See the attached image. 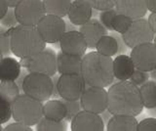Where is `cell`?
<instances>
[{
  "label": "cell",
  "mask_w": 156,
  "mask_h": 131,
  "mask_svg": "<svg viewBox=\"0 0 156 131\" xmlns=\"http://www.w3.org/2000/svg\"><path fill=\"white\" fill-rule=\"evenodd\" d=\"M107 110L112 115L136 116L144 110L140 87L131 80H120L107 90Z\"/></svg>",
  "instance_id": "1"
},
{
  "label": "cell",
  "mask_w": 156,
  "mask_h": 131,
  "mask_svg": "<svg viewBox=\"0 0 156 131\" xmlns=\"http://www.w3.org/2000/svg\"><path fill=\"white\" fill-rule=\"evenodd\" d=\"M81 75L87 86L107 87L114 80L113 60L99 52H90L82 57Z\"/></svg>",
  "instance_id": "2"
},
{
  "label": "cell",
  "mask_w": 156,
  "mask_h": 131,
  "mask_svg": "<svg viewBox=\"0 0 156 131\" xmlns=\"http://www.w3.org/2000/svg\"><path fill=\"white\" fill-rule=\"evenodd\" d=\"M11 52L19 58H31L46 48V42L34 26L19 25L8 28Z\"/></svg>",
  "instance_id": "3"
},
{
  "label": "cell",
  "mask_w": 156,
  "mask_h": 131,
  "mask_svg": "<svg viewBox=\"0 0 156 131\" xmlns=\"http://www.w3.org/2000/svg\"><path fill=\"white\" fill-rule=\"evenodd\" d=\"M43 116V104L27 94H20L12 103V118L27 125L33 126Z\"/></svg>",
  "instance_id": "4"
},
{
  "label": "cell",
  "mask_w": 156,
  "mask_h": 131,
  "mask_svg": "<svg viewBox=\"0 0 156 131\" xmlns=\"http://www.w3.org/2000/svg\"><path fill=\"white\" fill-rule=\"evenodd\" d=\"M23 92L40 102L48 101L53 93L51 76L39 72H28L23 82Z\"/></svg>",
  "instance_id": "5"
},
{
  "label": "cell",
  "mask_w": 156,
  "mask_h": 131,
  "mask_svg": "<svg viewBox=\"0 0 156 131\" xmlns=\"http://www.w3.org/2000/svg\"><path fill=\"white\" fill-rule=\"evenodd\" d=\"M15 15L20 25L36 27L46 11L42 0H22L15 7Z\"/></svg>",
  "instance_id": "6"
},
{
  "label": "cell",
  "mask_w": 156,
  "mask_h": 131,
  "mask_svg": "<svg viewBox=\"0 0 156 131\" xmlns=\"http://www.w3.org/2000/svg\"><path fill=\"white\" fill-rule=\"evenodd\" d=\"M155 33L151 30L148 21L143 18L133 20L130 27L122 35L124 42L130 49L140 44L152 42Z\"/></svg>",
  "instance_id": "7"
},
{
  "label": "cell",
  "mask_w": 156,
  "mask_h": 131,
  "mask_svg": "<svg viewBox=\"0 0 156 131\" xmlns=\"http://www.w3.org/2000/svg\"><path fill=\"white\" fill-rule=\"evenodd\" d=\"M87 84L81 74L61 75L58 79V91L62 99L75 101L86 89Z\"/></svg>",
  "instance_id": "8"
},
{
  "label": "cell",
  "mask_w": 156,
  "mask_h": 131,
  "mask_svg": "<svg viewBox=\"0 0 156 131\" xmlns=\"http://www.w3.org/2000/svg\"><path fill=\"white\" fill-rule=\"evenodd\" d=\"M36 27L46 43L60 42L61 38L66 31V24L62 17L46 14Z\"/></svg>",
  "instance_id": "9"
},
{
  "label": "cell",
  "mask_w": 156,
  "mask_h": 131,
  "mask_svg": "<svg viewBox=\"0 0 156 131\" xmlns=\"http://www.w3.org/2000/svg\"><path fill=\"white\" fill-rule=\"evenodd\" d=\"M27 71L28 72H39L49 76L57 74V54L50 48H45L38 54L27 58Z\"/></svg>",
  "instance_id": "10"
},
{
  "label": "cell",
  "mask_w": 156,
  "mask_h": 131,
  "mask_svg": "<svg viewBox=\"0 0 156 131\" xmlns=\"http://www.w3.org/2000/svg\"><path fill=\"white\" fill-rule=\"evenodd\" d=\"M81 108L95 114H101L107 109V91L105 87L88 86L80 97Z\"/></svg>",
  "instance_id": "11"
},
{
  "label": "cell",
  "mask_w": 156,
  "mask_h": 131,
  "mask_svg": "<svg viewBox=\"0 0 156 131\" xmlns=\"http://www.w3.org/2000/svg\"><path fill=\"white\" fill-rule=\"evenodd\" d=\"M130 57L136 69L149 72L156 67V46L153 42L140 44L132 48Z\"/></svg>",
  "instance_id": "12"
},
{
  "label": "cell",
  "mask_w": 156,
  "mask_h": 131,
  "mask_svg": "<svg viewBox=\"0 0 156 131\" xmlns=\"http://www.w3.org/2000/svg\"><path fill=\"white\" fill-rule=\"evenodd\" d=\"M72 131H104L105 122L99 114L82 110L71 119Z\"/></svg>",
  "instance_id": "13"
},
{
  "label": "cell",
  "mask_w": 156,
  "mask_h": 131,
  "mask_svg": "<svg viewBox=\"0 0 156 131\" xmlns=\"http://www.w3.org/2000/svg\"><path fill=\"white\" fill-rule=\"evenodd\" d=\"M60 46L62 52L68 55H74L83 57L87 50V42L80 31H68L60 40Z\"/></svg>",
  "instance_id": "14"
},
{
  "label": "cell",
  "mask_w": 156,
  "mask_h": 131,
  "mask_svg": "<svg viewBox=\"0 0 156 131\" xmlns=\"http://www.w3.org/2000/svg\"><path fill=\"white\" fill-rule=\"evenodd\" d=\"M79 31L84 36L87 46L90 49H95L98 41L102 36L107 35L106 28L99 20H96V19H91L85 24H83L82 26H80Z\"/></svg>",
  "instance_id": "15"
},
{
  "label": "cell",
  "mask_w": 156,
  "mask_h": 131,
  "mask_svg": "<svg viewBox=\"0 0 156 131\" xmlns=\"http://www.w3.org/2000/svg\"><path fill=\"white\" fill-rule=\"evenodd\" d=\"M93 15V7L87 0H74L68 10L67 16L71 24L74 26H82L89 20Z\"/></svg>",
  "instance_id": "16"
},
{
  "label": "cell",
  "mask_w": 156,
  "mask_h": 131,
  "mask_svg": "<svg viewBox=\"0 0 156 131\" xmlns=\"http://www.w3.org/2000/svg\"><path fill=\"white\" fill-rule=\"evenodd\" d=\"M115 9L119 14L129 17L132 20L143 18L147 12L145 0H117Z\"/></svg>",
  "instance_id": "17"
},
{
  "label": "cell",
  "mask_w": 156,
  "mask_h": 131,
  "mask_svg": "<svg viewBox=\"0 0 156 131\" xmlns=\"http://www.w3.org/2000/svg\"><path fill=\"white\" fill-rule=\"evenodd\" d=\"M82 57L60 52L57 55V69L60 75L81 74Z\"/></svg>",
  "instance_id": "18"
},
{
  "label": "cell",
  "mask_w": 156,
  "mask_h": 131,
  "mask_svg": "<svg viewBox=\"0 0 156 131\" xmlns=\"http://www.w3.org/2000/svg\"><path fill=\"white\" fill-rule=\"evenodd\" d=\"M136 70L135 65L131 57L120 54L113 60V74L118 80H129L131 75Z\"/></svg>",
  "instance_id": "19"
},
{
  "label": "cell",
  "mask_w": 156,
  "mask_h": 131,
  "mask_svg": "<svg viewBox=\"0 0 156 131\" xmlns=\"http://www.w3.org/2000/svg\"><path fill=\"white\" fill-rule=\"evenodd\" d=\"M138 120L136 116L113 115L107 121V131H138Z\"/></svg>",
  "instance_id": "20"
},
{
  "label": "cell",
  "mask_w": 156,
  "mask_h": 131,
  "mask_svg": "<svg viewBox=\"0 0 156 131\" xmlns=\"http://www.w3.org/2000/svg\"><path fill=\"white\" fill-rule=\"evenodd\" d=\"M22 66L11 57L3 58L0 62V81H16L22 71Z\"/></svg>",
  "instance_id": "21"
},
{
  "label": "cell",
  "mask_w": 156,
  "mask_h": 131,
  "mask_svg": "<svg viewBox=\"0 0 156 131\" xmlns=\"http://www.w3.org/2000/svg\"><path fill=\"white\" fill-rule=\"evenodd\" d=\"M66 115V107L62 100H49L43 105V116L54 120H63Z\"/></svg>",
  "instance_id": "22"
},
{
  "label": "cell",
  "mask_w": 156,
  "mask_h": 131,
  "mask_svg": "<svg viewBox=\"0 0 156 131\" xmlns=\"http://www.w3.org/2000/svg\"><path fill=\"white\" fill-rule=\"evenodd\" d=\"M46 14L66 17L71 5V0H42Z\"/></svg>",
  "instance_id": "23"
},
{
  "label": "cell",
  "mask_w": 156,
  "mask_h": 131,
  "mask_svg": "<svg viewBox=\"0 0 156 131\" xmlns=\"http://www.w3.org/2000/svg\"><path fill=\"white\" fill-rule=\"evenodd\" d=\"M140 92L144 107L146 109H152L156 107V80H147L140 85Z\"/></svg>",
  "instance_id": "24"
},
{
  "label": "cell",
  "mask_w": 156,
  "mask_h": 131,
  "mask_svg": "<svg viewBox=\"0 0 156 131\" xmlns=\"http://www.w3.org/2000/svg\"><path fill=\"white\" fill-rule=\"evenodd\" d=\"M97 52L101 53L102 55L113 57L114 55H117L118 51V43L116 39L112 35H105L98 41L96 45Z\"/></svg>",
  "instance_id": "25"
},
{
  "label": "cell",
  "mask_w": 156,
  "mask_h": 131,
  "mask_svg": "<svg viewBox=\"0 0 156 131\" xmlns=\"http://www.w3.org/2000/svg\"><path fill=\"white\" fill-rule=\"evenodd\" d=\"M37 131H65L66 130V123L63 120H54L42 116L41 119L36 123Z\"/></svg>",
  "instance_id": "26"
},
{
  "label": "cell",
  "mask_w": 156,
  "mask_h": 131,
  "mask_svg": "<svg viewBox=\"0 0 156 131\" xmlns=\"http://www.w3.org/2000/svg\"><path fill=\"white\" fill-rule=\"evenodd\" d=\"M20 92L21 90L16 81H1L0 83V94L11 103L18 98Z\"/></svg>",
  "instance_id": "27"
},
{
  "label": "cell",
  "mask_w": 156,
  "mask_h": 131,
  "mask_svg": "<svg viewBox=\"0 0 156 131\" xmlns=\"http://www.w3.org/2000/svg\"><path fill=\"white\" fill-rule=\"evenodd\" d=\"M132 22H133V20L131 18L118 13L112 21V27H113L114 31L120 33V35H123L130 27Z\"/></svg>",
  "instance_id": "28"
},
{
  "label": "cell",
  "mask_w": 156,
  "mask_h": 131,
  "mask_svg": "<svg viewBox=\"0 0 156 131\" xmlns=\"http://www.w3.org/2000/svg\"><path fill=\"white\" fill-rule=\"evenodd\" d=\"M12 118V103L0 94V124L6 123Z\"/></svg>",
  "instance_id": "29"
},
{
  "label": "cell",
  "mask_w": 156,
  "mask_h": 131,
  "mask_svg": "<svg viewBox=\"0 0 156 131\" xmlns=\"http://www.w3.org/2000/svg\"><path fill=\"white\" fill-rule=\"evenodd\" d=\"M63 104L66 107V115L65 120L66 121H71V119L79 113L81 111V104L80 100H75V101H69V100H65L62 99Z\"/></svg>",
  "instance_id": "30"
},
{
  "label": "cell",
  "mask_w": 156,
  "mask_h": 131,
  "mask_svg": "<svg viewBox=\"0 0 156 131\" xmlns=\"http://www.w3.org/2000/svg\"><path fill=\"white\" fill-rule=\"evenodd\" d=\"M0 51L4 56H8L11 52L10 45V33L7 27L3 26L0 27Z\"/></svg>",
  "instance_id": "31"
},
{
  "label": "cell",
  "mask_w": 156,
  "mask_h": 131,
  "mask_svg": "<svg viewBox=\"0 0 156 131\" xmlns=\"http://www.w3.org/2000/svg\"><path fill=\"white\" fill-rule=\"evenodd\" d=\"M118 14L116 11V9L111 8L107 9V10H104L100 14V22L104 25V27L108 31H113L112 27V21H113L114 17Z\"/></svg>",
  "instance_id": "32"
},
{
  "label": "cell",
  "mask_w": 156,
  "mask_h": 131,
  "mask_svg": "<svg viewBox=\"0 0 156 131\" xmlns=\"http://www.w3.org/2000/svg\"><path fill=\"white\" fill-rule=\"evenodd\" d=\"M87 1L90 3L93 9H96L98 11L114 8L117 3V0H87Z\"/></svg>",
  "instance_id": "33"
},
{
  "label": "cell",
  "mask_w": 156,
  "mask_h": 131,
  "mask_svg": "<svg viewBox=\"0 0 156 131\" xmlns=\"http://www.w3.org/2000/svg\"><path fill=\"white\" fill-rule=\"evenodd\" d=\"M0 25L8 28L15 27L19 25V22L16 18V15H15V9H12V8L8 9L7 13L5 14L4 17L0 20Z\"/></svg>",
  "instance_id": "34"
},
{
  "label": "cell",
  "mask_w": 156,
  "mask_h": 131,
  "mask_svg": "<svg viewBox=\"0 0 156 131\" xmlns=\"http://www.w3.org/2000/svg\"><path fill=\"white\" fill-rule=\"evenodd\" d=\"M148 79H149L148 71H144L136 69L134 71V72H133V75H131L129 80H131L136 85L140 86V85H143L144 83H145V82L147 81Z\"/></svg>",
  "instance_id": "35"
},
{
  "label": "cell",
  "mask_w": 156,
  "mask_h": 131,
  "mask_svg": "<svg viewBox=\"0 0 156 131\" xmlns=\"http://www.w3.org/2000/svg\"><path fill=\"white\" fill-rule=\"evenodd\" d=\"M138 131H156V118H147L140 121Z\"/></svg>",
  "instance_id": "36"
},
{
  "label": "cell",
  "mask_w": 156,
  "mask_h": 131,
  "mask_svg": "<svg viewBox=\"0 0 156 131\" xmlns=\"http://www.w3.org/2000/svg\"><path fill=\"white\" fill-rule=\"evenodd\" d=\"M3 130L4 131H32L30 126L24 124L23 122H20V121H16L14 123L8 124Z\"/></svg>",
  "instance_id": "37"
},
{
  "label": "cell",
  "mask_w": 156,
  "mask_h": 131,
  "mask_svg": "<svg viewBox=\"0 0 156 131\" xmlns=\"http://www.w3.org/2000/svg\"><path fill=\"white\" fill-rule=\"evenodd\" d=\"M112 36H113L117 43H118V51H117V55H120L122 54V53H124L127 51V49H128V46L126 45V43L124 42L123 40V37H122V35H120V33L116 32L114 33V35H112Z\"/></svg>",
  "instance_id": "38"
},
{
  "label": "cell",
  "mask_w": 156,
  "mask_h": 131,
  "mask_svg": "<svg viewBox=\"0 0 156 131\" xmlns=\"http://www.w3.org/2000/svg\"><path fill=\"white\" fill-rule=\"evenodd\" d=\"M147 21L149 23V26L151 27V30H152L156 35V12H153V13L150 14Z\"/></svg>",
  "instance_id": "39"
},
{
  "label": "cell",
  "mask_w": 156,
  "mask_h": 131,
  "mask_svg": "<svg viewBox=\"0 0 156 131\" xmlns=\"http://www.w3.org/2000/svg\"><path fill=\"white\" fill-rule=\"evenodd\" d=\"M58 75H53V93H52V97H60L58 95Z\"/></svg>",
  "instance_id": "40"
},
{
  "label": "cell",
  "mask_w": 156,
  "mask_h": 131,
  "mask_svg": "<svg viewBox=\"0 0 156 131\" xmlns=\"http://www.w3.org/2000/svg\"><path fill=\"white\" fill-rule=\"evenodd\" d=\"M28 74V71L27 72L26 70L24 71H21V74H20L19 77L16 79V83L18 84L19 86V88L21 91H23V79H24V77H26V75Z\"/></svg>",
  "instance_id": "41"
},
{
  "label": "cell",
  "mask_w": 156,
  "mask_h": 131,
  "mask_svg": "<svg viewBox=\"0 0 156 131\" xmlns=\"http://www.w3.org/2000/svg\"><path fill=\"white\" fill-rule=\"evenodd\" d=\"M8 9L9 7L7 5V3L5 2V0H0V20H1L5 14L7 13Z\"/></svg>",
  "instance_id": "42"
},
{
  "label": "cell",
  "mask_w": 156,
  "mask_h": 131,
  "mask_svg": "<svg viewBox=\"0 0 156 131\" xmlns=\"http://www.w3.org/2000/svg\"><path fill=\"white\" fill-rule=\"evenodd\" d=\"M147 11H150L151 13L156 12V0H145Z\"/></svg>",
  "instance_id": "43"
},
{
  "label": "cell",
  "mask_w": 156,
  "mask_h": 131,
  "mask_svg": "<svg viewBox=\"0 0 156 131\" xmlns=\"http://www.w3.org/2000/svg\"><path fill=\"white\" fill-rule=\"evenodd\" d=\"M100 115L101 116V118H102V120H104V122H107V121H108L109 119H110V118L113 115H112L110 111H108V110H105V111H102L101 114H100Z\"/></svg>",
  "instance_id": "44"
},
{
  "label": "cell",
  "mask_w": 156,
  "mask_h": 131,
  "mask_svg": "<svg viewBox=\"0 0 156 131\" xmlns=\"http://www.w3.org/2000/svg\"><path fill=\"white\" fill-rule=\"evenodd\" d=\"M21 1L22 0H5V2L7 3L8 7L10 8H15Z\"/></svg>",
  "instance_id": "45"
},
{
  "label": "cell",
  "mask_w": 156,
  "mask_h": 131,
  "mask_svg": "<svg viewBox=\"0 0 156 131\" xmlns=\"http://www.w3.org/2000/svg\"><path fill=\"white\" fill-rule=\"evenodd\" d=\"M148 114L151 116H153V118H156V107H154L152 109H148Z\"/></svg>",
  "instance_id": "46"
},
{
  "label": "cell",
  "mask_w": 156,
  "mask_h": 131,
  "mask_svg": "<svg viewBox=\"0 0 156 131\" xmlns=\"http://www.w3.org/2000/svg\"><path fill=\"white\" fill-rule=\"evenodd\" d=\"M149 72H150L149 76H150L151 78H152L153 80H156V71H155V69H154V70H152V71H150Z\"/></svg>",
  "instance_id": "47"
},
{
  "label": "cell",
  "mask_w": 156,
  "mask_h": 131,
  "mask_svg": "<svg viewBox=\"0 0 156 131\" xmlns=\"http://www.w3.org/2000/svg\"><path fill=\"white\" fill-rule=\"evenodd\" d=\"M2 59H3V54H2V52L0 51V62H1Z\"/></svg>",
  "instance_id": "48"
},
{
  "label": "cell",
  "mask_w": 156,
  "mask_h": 131,
  "mask_svg": "<svg viewBox=\"0 0 156 131\" xmlns=\"http://www.w3.org/2000/svg\"><path fill=\"white\" fill-rule=\"evenodd\" d=\"M153 43H154V45L156 46V35L154 36V39H153Z\"/></svg>",
  "instance_id": "49"
},
{
  "label": "cell",
  "mask_w": 156,
  "mask_h": 131,
  "mask_svg": "<svg viewBox=\"0 0 156 131\" xmlns=\"http://www.w3.org/2000/svg\"><path fill=\"white\" fill-rule=\"evenodd\" d=\"M3 129H2V126H1V124H0V131H2Z\"/></svg>",
  "instance_id": "50"
},
{
  "label": "cell",
  "mask_w": 156,
  "mask_h": 131,
  "mask_svg": "<svg viewBox=\"0 0 156 131\" xmlns=\"http://www.w3.org/2000/svg\"><path fill=\"white\" fill-rule=\"evenodd\" d=\"M155 71H156V67H155Z\"/></svg>",
  "instance_id": "51"
}]
</instances>
